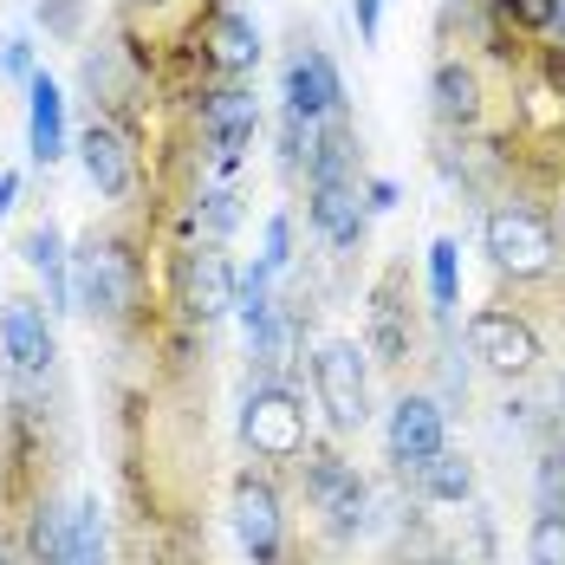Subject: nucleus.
I'll return each mask as SVG.
<instances>
[{"label":"nucleus","instance_id":"obj_11","mask_svg":"<svg viewBox=\"0 0 565 565\" xmlns=\"http://www.w3.org/2000/svg\"><path fill=\"white\" fill-rule=\"evenodd\" d=\"M364 351L371 364L403 371L416 358V312H409V267H384L364 299Z\"/></svg>","mask_w":565,"mask_h":565},{"label":"nucleus","instance_id":"obj_38","mask_svg":"<svg viewBox=\"0 0 565 565\" xmlns=\"http://www.w3.org/2000/svg\"><path fill=\"white\" fill-rule=\"evenodd\" d=\"M559 429H565V377H559Z\"/></svg>","mask_w":565,"mask_h":565},{"label":"nucleus","instance_id":"obj_15","mask_svg":"<svg viewBox=\"0 0 565 565\" xmlns=\"http://www.w3.org/2000/svg\"><path fill=\"white\" fill-rule=\"evenodd\" d=\"M78 163H85L92 189H98L105 202H124V195L137 189V175H143L137 130H130V124H117V117H92V124H85V137H78Z\"/></svg>","mask_w":565,"mask_h":565},{"label":"nucleus","instance_id":"obj_13","mask_svg":"<svg viewBox=\"0 0 565 565\" xmlns=\"http://www.w3.org/2000/svg\"><path fill=\"white\" fill-rule=\"evenodd\" d=\"M143 58L130 53V40L111 33V40H92L85 58H78V85H85V98H92V117H117V124H130V98L143 92Z\"/></svg>","mask_w":565,"mask_h":565},{"label":"nucleus","instance_id":"obj_9","mask_svg":"<svg viewBox=\"0 0 565 565\" xmlns=\"http://www.w3.org/2000/svg\"><path fill=\"white\" fill-rule=\"evenodd\" d=\"M189 46H195V65H202L209 85H247V72L260 65V26H254L247 7L209 0V13H202Z\"/></svg>","mask_w":565,"mask_h":565},{"label":"nucleus","instance_id":"obj_29","mask_svg":"<svg viewBox=\"0 0 565 565\" xmlns=\"http://www.w3.org/2000/svg\"><path fill=\"white\" fill-rule=\"evenodd\" d=\"M455 260H461V247H455L449 234H443V241H429V299H436V312H443V319L455 312V292H461Z\"/></svg>","mask_w":565,"mask_h":565},{"label":"nucleus","instance_id":"obj_3","mask_svg":"<svg viewBox=\"0 0 565 565\" xmlns=\"http://www.w3.org/2000/svg\"><path fill=\"white\" fill-rule=\"evenodd\" d=\"M241 443L254 449V461L274 468H299L312 449V423H306V396L292 384H254L241 403Z\"/></svg>","mask_w":565,"mask_h":565},{"label":"nucleus","instance_id":"obj_24","mask_svg":"<svg viewBox=\"0 0 565 565\" xmlns=\"http://www.w3.org/2000/svg\"><path fill=\"white\" fill-rule=\"evenodd\" d=\"M409 488H416V501L468 508V501H475V461H468V455H455V449H443L423 475H416V481H409Z\"/></svg>","mask_w":565,"mask_h":565},{"label":"nucleus","instance_id":"obj_28","mask_svg":"<svg viewBox=\"0 0 565 565\" xmlns=\"http://www.w3.org/2000/svg\"><path fill=\"white\" fill-rule=\"evenodd\" d=\"M533 508L540 513H565V436L546 443L533 461Z\"/></svg>","mask_w":565,"mask_h":565},{"label":"nucleus","instance_id":"obj_10","mask_svg":"<svg viewBox=\"0 0 565 565\" xmlns=\"http://www.w3.org/2000/svg\"><path fill=\"white\" fill-rule=\"evenodd\" d=\"M429 111L449 137H481L488 117H494V85H488V65L481 53H449L436 58L429 72Z\"/></svg>","mask_w":565,"mask_h":565},{"label":"nucleus","instance_id":"obj_39","mask_svg":"<svg viewBox=\"0 0 565 565\" xmlns=\"http://www.w3.org/2000/svg\"><path fill=\"white\" fill-rule=\"evenodd\" d=\"M0 565H26V559H13V553H0Z\"/></svg>","mask_w":565,"mask_h":565},{"label":"nucleus","instance_id":"obj_34","mask_svg":"<svg viewBox=\"0 0 565 565\" xmlns=\"http://www.w3.org/2000/svg\"><path fill=\"white\" fill-rule=\"evenodd\" d=\"M351 20H358V40L377 46V26H384V0H351Z\"/></svg>","mask_w":565,"mask_h":565},{"label":"nucleus","instance_id":"obj_40","mask_svg":"<svg viewBox=\"0 0 565 565\" xmlns=\"http://www.w3.org/2000/svg\"><path fill=\"white\" fill-rule=\"evenodd\" d=\"M559 202H565V170H559Z\"/></svg>","mask_w":565,"mask_h":565},{"label":"nucleus","instance_id":"obj_32","mask_svg":"<svg viewBox=\"0 0 565 565\" xmlns=\"http://www.w3.org/2000/svg\"><path fill=\"white\" fill-rule=\"evenodd\" d=\"M260 267H267V274H286V267H292V215H274V222H267V247H260Z\"/></svg>","mask_w":565,"mask_h":565},{"label":"nucleus","instance_id":"obj_37","mask_svg":"<svg viewBox=\"0 0 565 565\" xmlns=\"http://www.w3.org/2000/svg\"><path fill=\"white\" fill-rule=\"evenodd\" d=\"M553 53L565 58V13H559V20H553Z\"/></svg>","mask_w":565,"mask_h":565},{"label":"nucleus","instance_id":"obj_27","mask_svg":"<svg viewBox=\"0 0 565 565\" xmlns=\"http://www.w3.org/2000/svg\"><path fill=\"white\" fill-rule=\"evenodd\" d=\"M274 280H280V274H267L260 260H254V267L241 274V292H234V312H241V326H247V332H260V326L274 319V306H280V299H274Z\"/></svg>","mask_w":565,"mask_h":565},{"label":"nucleus","instance_id":"obj_8","mask_svg":"<svg viewBox=\"0 0 565 565\" xmlns=\"http://www.w3.org/2000/svg\"><path fill=\"white\" fill-rule=\"evenodd\" d=\"M312 391L339 436H358L371 423V351L358 339H326L312 351Z\"/></svg>","mask_w":565,"mask_h":565},{"label":"nucleus","instance_id":"obj_26","mask_svg":"<svg viewBox=\"0 0 565 565\" xmlns=\"http://www.w3.org/2000/svg\"><path fill=\"white\" fill-rule=\"evenodd\" d=\"M65 565H111V546H105V508L98 494H85L72 508V559Z\"/></svg>","mask_w":565,"mask_h":565},{"label":"nucleus","instance_id":"obj_12","mask_svg":"<svg viewBox=\"0 0 565 565\" xmlns=\"http://www.w3.org/2000/svg\"><path fill=\"white\" fill-rule=\"evenodd\" d=\"M234 540H241V553L254 565L286 559V501L267 468H241L234 475Z\"/></svg>","mask_w":565,"mask_h":565},{"label":"nucleus","instance_id":"obj_16","mask_svg":"<svg viewBox=\"0 0 565 565\" xmlns=\"http://www.w3.org/2000/svg\"><path fill=\"white\" fill-rule=\"evenodd\" d=\"M0 351H7V371L26 377V384H40V377L53 371V358H58L53 312H46L33 292H13V299L0 306Z\"/></svg>","mask_w":565,"mask_h":565},{"label":"nucleus","instance_id":"obj_23","mask_svg":"<svg viewBox=\"0 0 565 565\" xmlns=\"http://www.w3.org/2000/svg\"><path fill=\"white\" fill-rule=\"evenodd\" d=\"M20 546H26V565H65L72 559V513L58 508V494H33L26 508V526H20Z\"/></svg>","mask_w":565,"mask_h":565},{"label":"nucleus","instance_id":"obj_19","mask_svg":"<svg viewBox=\"0 0 565 565\" xmlns=\"http://www.w3.org/2000/svg\"><path fill=\"white\" fill-rule=\"evenodd\" d=\"M306 351V312L280 299L274 319L260 332H247V358H254V384H286V364Z\"/></svg>","mask_w":565,"mask_h":565},{"label":"nucleus","instance_id":"obj_31","mask_svg":"<svg viewBox=\"0 0 565 565\" xmlns=\"http://www.w3.org/2000/svg\"><path fill=\"white\" fill-rule=\"evenodd\" d=\"M33 13H40V26H46L53 40H72V33L85 26V0H40Z\"/></svg>","mask_w":565,"mask_h":565},{"label":"nucleus","instance_id":"obj_25","mask_svg":"<svg viewBox=\"0 0 565 565\" xmlns=\"http://www.w3.org/2000/svg\"><path fill=\"white\" fill-rule=\"evenodd\" d=\"M189 222H195V241H222L241 227V195L234 189H195V202H189Z\"/></svg>","mask_w":565,"mask_h":565},{"label":"nucleus","instance_id":"obj_20","mask_svg":"<svg viewBox=\"0 0 565 565\" xmlns=\"http://www.w3.org/2000/svg\"><path fill=\"white\" fill-rule=\"evenodd\" d=\"M26 157L40 170H53L58 157H65V92H58V78L46 65L26 85Z\"/></svg>","mask_w":565,"mask_h":565},{"label":"nucleus","instance_id":"obj_6","mask_svg":"<svg viewBox=\"0 0 565 565\" xmlns=\"http://www.w3.org/2000/svg\"><path fill=\"white\" fill-rule=\"evenodd\" d=\"M189 117H195V143H202L209 170H222V175L241 170V157L260 137V98L247 85H202Z\"/></svg>","mask_w":565,"mask_h":565},{"label":"nucleus","instance_id":"obj_14","mask_svg":"<svg viewBox=\"0 0 565 565\" xmlns=\"http://www.w3.org/2000/svg\"><path fill=\"white\" fill-rule=\"evenodd\" d=\"M384 449H391V468L403 481H416L436 455L449 449V423H443V403L423 391H403L391 403V423H384Z\"/></svg>","mask_w":565,"mask_h":565},{"label":"nucleus","instance_id":"obj_18","mask_svg":"<svg viewBox=\"0 0 565 565\" xmlns=\"http://www.w3.org/2000/svg\"><path fill=\"white\" fill-rule=\"evenodd\" d=\"M306 222L332 254H358L371 234V209H364V182H312L306 189Z\"/></svg>","mask_w":565,"mask_h":565},{"label":"nucleus","instance_id":"obj_4","mask_svg":"<svg viewBox=\"0 0 565 565\" xmlns=\"http://www.w3.org/2000/svg\"><path fill=\"white\" fill-rule=\"evenodd\" d=\"M468 358L501 384H526L546 364V339H540L526 306H475L468 312Z\"/></svg>","mask_w":565,"mask_h":565},{"label":"nucleus","instance_id":"obj_7","mask_svg":"<svg viewBox=\"0 0 565 565\" xmlns=\"http://www.w3.org/2000/svg\"><path fill=\"white\" fill-rule=\"evenodd\" d=\"M299 488H306V501H312V513L326 520L332 540H358V533L371 526V481H364L339 449H306V461H299Z\"/></svg>","mask_w":565,"mask_h":565},{"label":"nucleus","instance_id":"obj_2","mask_svg":"<svg viewBox=\"0 0 565 565\" xmlns=\"http://www.w3.org/2000/svg\"><path fill=\"white\" fill-rule=\"evenodd\" d=\"M143 306V254L130 234L92 227L72 254V312H85L92 326H130Z\"/></svg>","mask_w":565,"mask_h":565},{"label":"nucleus","instance_id":"obj_33","mask_svg":"<svg viewBox=\"0 0 565 565\" xmlns=\"http://www.w3.org/2000/svg\"><path fill=\"white\" fill-rule=\"evenodd\" d=\"M0 72L20 78V85H33L40 65H33V40H26V33H7V40H0Z\"/></svg>","mask_w":565,"mask_h":565},{"label":"nucleus","instance_id":"obj_22","mask_svg":"<svg viewBox=\"0 0 565 565\" xmlns=\"http://www.w3.org/2000/svg\"><path fill=\"white\" fill-rule=\"evenodd\" d=\"M26 267L46 280V312H72V254H65V234L58 222H33L26 241H20Z\"/></svg>","mask_w":565,"mask_h":565},{"label":"nucleus","instance_id":"obj_5","mask_svg":"<svg viewBox=\"0 0 565 565\" xmlns=\"http://www.w3.org/2000/svg\"><path fill=\"white\" fill-rule=\"evenodd\" d=\"M234 292H241V274H234V260H227L222 241H189V247H175L170 299H175V312H182V326L209 332L215 319L234 312Z\"/></svg>","mask_w":565,"mask_h":565},{"label":"nucleus","instance_id":"obj_36","mask_svg":"<svg viewBox=\"0 0 565 565\" xmlns=\"http://www.w3.org/2000/svg\"><path fill=\"white\" fill-rule=\"evenodd\" d=\"M13 195H20V170H0V222L13 215Z\"/></svg>","mask_w":565,"mask_h":565},{"label":"nucleus","instance_id":"obj_21","mask_svg":"<svg viewBox=\"0 0 565 565\" xmlns=\"http://www.w3.org/2000/svg\"><path fill=\"white\" fill-rule=\"evenodd\" d=\"M312 182H364V157H358V130L344 117L312 124V143H306V189Z\"/></svg>","mask_w":565,"mask_h":565},{"label":"nucleus","instance_id":"obj_30","mask_svg":"<svg viewBox=\"0 0 565 565\" xmlns=\"http://www.w3.org/2000/svg\"><path fill=\"white\" fill-rule=\"evenodd\" d=\"M526 559L565 565V513H533V526H526Z\"/></svg>","mask_w":565,"mask_h":565},{"label":"nucleus","instance_id":"obj_1","mask_svg":"<svg viewBox=\"0 0 565 565\" xmlns=\"http://www.w3.org/2000/svg\"><path fill=\"white\" fill-rule=\"evenodd\" d=\"M481 254L494 260V274L513 280L520 292L565 286V222L559 209L533 202V195H494L481 215Z\"/></svg>","mask_w":565,"mask_h":565},{"label":"nucleus","instance_id":"obj_35","mask_svg":"<svg viewBox=\"0 0 565 565\" xmlns=\"http://www.w3.org/2000/svg\"><path fill=\"white\" fill-rule=\"evenodd\" d=\"M364 209H371V215H391L396 209V182L391 175H364Z\"/></svg>","mask_w":565,"mask_h":565},{"label":"nucleus","instance_id":"obj_17","mask_svg":"<svg viewBox=\"0 0 565 565\" xmlns=\"http://www.w3.org/2000/svg\"><path fill=\"white\" fill-rule=\"evenodd\" d=\"M286 111L299 124H326V117H344V78L326 46L299 40L286 53Z\"/></svg>","mask_w":565,"mask_h":565}]
</instances>
